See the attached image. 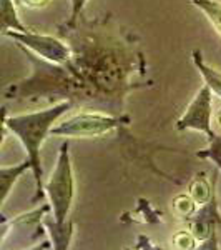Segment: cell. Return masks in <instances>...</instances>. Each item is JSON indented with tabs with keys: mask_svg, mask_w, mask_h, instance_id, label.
Returning <instances> with one entry per match:
<instances>
[{
	"mask_svg": "<svg viewBox=\"0 0 221 250\" xmlns=\"http://www.w3.org/2000/svg\"><path fill=\"white\" fill-rule=\"evenodd\" d=\"M218 122H220V125H221V110H220V114H218Z\"/></svg>",
	"mask_w": 221,
	"mask_h": 250,
	"instance_id": "obj_14",
	"label": "cell"
},
{
	"mask_svg": "<svg viewBox=\"0 0 221 250\" xmlns=\"http://www.w3.org/2000/svg\"><path fill=\"white\" fill-rule=\"evenodd\" d=\"M48 0H15L17 5H27L32 7V9H38V7H43Z\"/></svg>",
	"mask_w": 221,
	"mask_h": 250,
	"instance_id": "obj_13",
	"label": "cell"
},
{
	"mask_svg": "<svg viewBox=\"0 0 221 250\" xmlns=\"http://www.w3.org/2000/svg\"><path fill=\"white\" fill-rule=\"evenodd\" d=\"M211 88L204 83L200 88L198 94L193 97L190 105L186 107L184 114L180 117L176 122V128L178 130H196L202 132L213 139L216 134L211 128V117H213V100H211Z\"/></svg>",
	"mask_w": 221,
	"mask_h": 250,
	"instance_id": "obj_4",
	"label": "cell"
},
{
	"mask_svg": "<svg viewBox=\"0 0 221 250\" xmlns=\"http://www.w3.org/2000/svg\"><path fill=\"white\" fill-rule=\"evenodd\" d=\"M0 17H2V32L15 30V32H29L25 25L20 22L15 0H0Z\"/></svg>",
	"mask_w": 221,
	"mask_h": 250,
	"instance_id": "obj_7",
	"label": "cell"
},
{
	"mask_svg": "<svg viewBox=\"0 0 221 250\" xmlns=\"http://www.w3.org/2000/svg\"><path fill=\"white\" fill-rule=\"evenodd\" d=\"M68 148H70L68 142L62 144L58 152L57 165H55L48 182L45 184V193L48 195L50 208L54 212L55 222L58 225H63L67 222V217L70 213L75 197V179L74 170H72Z\"/></svg>",
	"mask_w": 221,
	"mask_h": 250,
	"instance_id": "obj_2",
	"label": "cell"
},
{
	"mask_svg": "<svg viewBox=\"0 0 221 250\" xmlns=\"http://www.w3.org/2000/svg\"><path fill=\"white\" fill-rule=\"evenodd\" d=\"M198 159H208L221 170V135L216 134L213 139H210V145L204 150L196 152Z\"/></svg>",
	"mask_w": 221,
	"mask_h": 250,
	"instance_id": "obj_11",
	"label": "cell"
},
{
	"mask_svg": "<svg viewBox=\"0 0 221 250\" xmlns=\"http://www.w3.org/2000/svg\"><path fill=\"white\" fill-rule=\"evenodd\" d=\"M193 63H195V67L198 68V72L202 74L204 83L211 88L213 94L221 99V72H218L216 68L210 67L204 62L202 57V50L193 52Z\"/></svg>",
	"mask_w": 221,
	"mask_h": 250,
	"instance_id": "obj_6",
	"label": "cell"
},
{
	"mask_svg": "<svg viewBox=\"0 0 221 250\" xmlns=\"http://www.w3.org/2000/svg\"><path fill=\"white\" fill-rule=\"evenodd\" d=\"M29 168H32V164H30L29 159H27L25 162L18 164V165H12V167H5V165H3V167L0 168V182H2V204H5V200H7V197H9V193L12 190V185L15 184V180H17L25 170H29Z\"/></svg>",
	"mask_w": 221,
	"mask_h": 250,
	"instance_id": "obj_8",
	"label": "cell"
},
{
	"mask_svg": "<svg viewBox=\"0 0 221 250\" xmlns=\"http://www.w3.org/2000/svg\"><path fill=\"white\" fill-rule=\"evenodd\" d=\"M128 117H110L103 114H78L54 125L50 135L55 137H98L128 124Z\"/></svg>",
	"mask_w": 221,
	"mask_h": 250,
	"instance_id": "obj_3",
	"label": "cell"
},
{
	"mask_svg": "<svg viewBox=\"0 0 221 250\" xmlns=\"http://www.w3.org/2000/svg\"><path fill=\"white\" fill-rule=\"evenodd\" d=\"M48 229H50L52 239H54V247L58 250H63L68 247L70 244V237H72V224H63L58 225L57 222L55 224H48Z\"/></svg>",
	"mask_w": 221,
	"mask_h": 250,
	"instance_id": "obj_10",
	"label": "cell"
},
{
	"mask_svg": "<svg viewBox=\"0 0 221 250\" xmlns=\"http://www.w3.org/2000/svg\"><path fill=\"white\" fill-rule=\"evenodd\" d=\"M3 35L14 39L15 42H18L20 45L30 48L32 52H35L40 57L52 63H67L70 60V48L65 43L60 42L58 39L48 37V35H40L34 34V32H15L9 30Z\"/></svg>",
	"mask_w": 221,
	"mask_h": 250,
	"instance_id": "obj_5",
	"label": "cell"
},
{
	"mask_svg": "<svg viewBox=\"0 0 221 250\" xmlns=\"http://www.w3.org/2000/svg\"><path fill=\"white\" fill-rule=\"evenodd\" d=\"M88 0H70L72 3V15H70V22H68V25H75V22H77V19L80 17V14H82L83 7H85V3Z\"/></svg>",
	"mask_w": 221,
	"mask_h": 250,
	"instance_id": "obj_12",
	"label": "cell"
},
{
	"mask_svg": "<svg viewBox=\"0 0 221 250\" xmlns=\"http://www.w3.org/2000/svg\"><path fill=\"white\" fill-rule=\"evenodd\" d=\"M191 2L206 15L216 32L221 35V2L218 0H191Z\"/></svg>",
	"mask_w": 221,
	"mask_h": 250,
	"instance_id": "obj_9",
	"label": "cell"
},
{
	"mask_svg": "<svg viewBox=\"0 0 221 250\" xmlns=\"http://www.w3.org/2000/svg\"><path fill=\"white\" fill-rule=\"evenodd\" d=\"M72 107L70 102H60L54 107H48L45 110L30 112V114L7 117L3 115V127L10 128V132L20 140L27 152V159L32 164V172L35 179V197L32 200L38 202L45 195L43 187V170L42 159H40V148L45 139L50 135L54 124L62 117L68 108Z\"/></svg>",
	"mask_w": 221,
	"mask_h": 250,
	"instance_id": "obj_1",
	"label": "cell"
}]
</instances>
